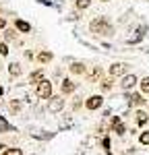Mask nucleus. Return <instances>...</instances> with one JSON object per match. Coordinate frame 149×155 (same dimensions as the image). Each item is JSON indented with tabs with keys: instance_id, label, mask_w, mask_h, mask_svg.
I'll list each match as a JSON object with an SVG mask.
<instances>
[{
	"instance_id": "17",
	"label": "nucleus",
	"mask_w": 149,
	"mask_h": 155,
	"mask_svg": "<svg viewBox=\"0 0 149 155\" xmlns=\"http://www.w3.org/2000/svg\"><path fill=\"white\" fill-rule=\"evenodd\" d=\"M98 85H99V89H101V91H112V87H114V79H112V77H108V79H101Z\"/></svg>"
},
{
	"instance_id": "25",
	"label": "nucleus",
	"mask_w": 149,
	"mask_h": 155,
	"mask_svg": "<svg viewBox=\"0 0 149 155\" xmlns=\"http://www.w3.org/2000/svg\"><path fill=\"white\" fill-rule=\"evenodd\" d=\"M85 106V101L81 99V97H74V101H73V110L77 112V110H81V107Z\"/></svg>"
},
{
	"instance_id": "20",
	"label": "nucleus",
	"mask_w": 149,
	"mask_h": 155,
	"mask_svg": "<svg viewBox=\"0 0 149 155\" xmlns=\"http://www.w3.org/2000/svg\"><path fill=\"white\" fill-rule=\"evenodd\" d=\"M74 6H77V11H85L91 6V0H74Z\"/></svg>"
},
{
	"instance_id": "18",
	"label": "nucleus",
	"mask_w": 149,
	"mask_h": 155,
	"mask_svg": "<svg viewBox=\"0 0 149 155\" xmlns=\"http://www.w3.org/2000/svg\"><path fill=\"white\" fill-rule=\"evenodd\" d=\"M139 89H141V93H143V95H149V77L139 79Z\"/></svg>"
},
{
	"instance_id": "12",
	"label": "nucleus",
	"mask_w": 149,
	"mask_h": 155,
	"mask_svg": "<svg viewBox=\"0 0 149 155\" xmlns=\"http://www.w3.org/2000/svg\"><path fill=\"white\" fill-rule=\"evenodd\" d=\"M68 72H71V74H85V72H87L85 62H79V60L71 62V66H68Z\"/></svg>"
},
{
	"instance_id": "10",
	"label": "nucleus",
	"mask_w": 149,
	"mask_h": 155,
	"mask_svg": "<svg viewBox=\"0 0 149 155\" xmlns=\"http://www.w3.org/2000/svg\"><path fill=\"white\" fill-rule=\"evenodd\" d=\"M77 91V83H74L73 79H62L60 83V95H71Z\"/></svg>"
},
{
	"instance_id": "34",
	"label": "nucleus",
	"mask_w": 149,
	"mask_h": 155,
	"mask_svg": "<svg viewBox=\"0 0 149 155\" xmlns=\"http://www.w3.org/2000/svg\"><path fill=\"white\" fill-rule=\"evenodd\" d=\"M147 112H149V101H147Z\"/></svg>"
},
{
	"instance_id": "27",
	"label": "nucleus",
	"mask_w": 149,
	"mask_h": 155,
	"mask_svg": "<svg viewBox=\"0 0 149 155\" xmlns=\"http://www.w3.org/2000/svg\"><path fill=\"white\" fill-rule=\"evenodd\" d=\"M6 130H11V124L2 122V124H0V132H6Z\"/></svg>"
},
{
	"instance_id": "26",
	"label": "nucleus",
	"mask_w": 149,
	"mask_h": 155,
	"mask_svg": "<svg viewBox=\"0 0 149 155\" xmlns=\"http://www.w3.org/2000/svg\"><path fill=\"white\" fill-rule=\"evenodd\" d=\"M0 56H8V46L6 44H0Z\"/></svg>"
},
{
	"instance_id": "35",
	"label": "nucleus",
	"mask_w": 149,
	"mask_h": 155,
	"mask_svg": "<svg viewBox=\"0 0 149 155\" xmlns=\"http://www.w3.org/2000/svg\"><path fill=\"white\" fill-rule=\"evenodd\" d=\"M0 37H2V33H0Z\"/></svg>"
},
{
	"instance_id": "13",
	"label": "nucleus",
	"mask_w": 149,
	"mask_h": 155,
	"mask_svg": "<svg viewBox=\"0 0 149 155\" xmlns=\"http://www.w3.org/2000/svg\"><path fill=\"white\" fill-rule=\"evenodd\" d=\"M44 79H46V71L44 68H37V71H33L29 74V83H33V85H37L39 81H44Z\"/></svg>"
},
{
	"instance_id": "4",
	"label": "nucleus",
	"mask_w": 149,
	"mask_h": 155,
	"mask_svg": "<svg viewBox=\"0 0 149 155\" xmlns=\"http://www.w3.org/2000/svg\"><path fill=\"white\" fill-rule=\"evenodd\" d=\"M120 89L122 91H133L137 85H139V77L137 74H133V72H126L124 77H120Z\"/></svg>"
},
{
	"instance_id": "32",
	"label": "nucleus",
	"mask_w": 149,
	"mask_h": 155,
	"mask_svg": "<svg viewBox=\"0 0 149 155\" xmlns=\"http://www.w3.org/2000/svg\"><path fill=\"white\" fill-rule=\"evenodd\" d=\"M2 93H4V89H2V87H0V97H2Z\"/></svg>"
},
{
	"instance_id": "9",
	"label": "nucleus",
	"mask_w": 149,
	"mask_h": 155,
	"mask_svg": "<svg viewBox=\"0 0 149 155\" xmlns=\"http://www.w3.org/2000/svg\"><path fill=\"white\" fill-rule=\"evenodd\" d=\"M85 77L89 83H99L104 79V71H101V66H91V71L85 72Z\"/></svg>"
},
{
	"instance_id": "33",
	"label": "nucleus",
	"mask_w": 149,
	"mask_h": 155,
	"mask_svg": "<svg viewBox=\"0 0 149 155\" xmlns=\"http://www.w3.org/2000/svg\"><path fill=\"white\" fill-rule=\"evenodd\" d=\"M99 2H110V0H99Z\"/></svg>"
},
{
	"instance_id": "30",
	"label": "nucleus",
	"mask_w": 149,
	"mask_h": 155,
	"mask_svg": "<svg viewBox=\"0 0 149 155\" xmlns=\"http://www.w3.org/2000/svg\"><path fill=\"white\" fill-rule=\"evenodd\" d=\"M4 27H6V19H4V17H0V29H4Z\"/></svg>"
},
{
	"instance_id": "14",
	"label": "nucleus",
	"mask_w": 149,
	"mask_h": 155,
	"mask_svg": "<svg viewBox=\"0 0 149 155\" xmlns=\"http://www.w3.org/2000/svg\"><path fill=\"white\" fill-rule=\"evenodd\" d=\"M15 29L21 31V33H29L31 31V25L27 23V21H23V19H15Z\"/></svg>"
},
{
	"instance_id": "7",
	"label": "nucleus",
	"mask_w": 149,
	"mask_h": 155,
	"mask_svg": "<svg viewBox=\"0 0 149 155\" xmlns=\"http://www.w3.org/2000/svg\"><path fill=\"white\" fill-rule=\"evenodd\" d=\"M101 106H104V95H101V93L89 95V97L85 99V107L89 110V112H95V110H99Z\"/></svg>"
},
{
	"instance_id": "29",
	"label": "nucleus",
	"mask_w": 149,
	"mask_h": 155,
	"mask_svg": "<svg viewBox=\"0 0 149 155\" xmlns=\"http://www.w3.org/2000/svg\"><path fill=\"white\" fill-rule=\"evenodd\" d=\"M39 4H46V6H52V0H37Z\"/></svg>"
},
{
	"instance_id": "21",
	"label": "nucleus",
	"mask_w": 149,
	"mask_h": 155,
	"mask_svg": "<svg viewBox=\"0 0 149 155\" xmlns=\"http://www.w3.org/2000/svg\"><path fill=\"white\" fill-rule=\"evenodd\" d=\"M4 39L6 41H15L17 39V29H6L4 31Z\"/></svg>"
},
{
	"instance_id": "22",
	"label": "nucleus",
	"mask_w": 149,
	"mask_h": 155,
	"mask_svg": "<svg viewBox=\"0 0 149 155\" xmlns=\"http://www.w3.org/2000/svg\"><path fill=\"white\" fill-rule=\"evenodd\" d=\"M139 145H145V147L149 145V130H143L139 134Z\"/></svg>"
},
{
	"instance_id": "1",
	"label": "nucleus",
	"mask_w": 149,
	"mask_h": 155,
	"mask_svg": "<svg viewBox=\"0 0 149 155\" xmlns=\"http://www.w3.org/2000/svg\"><path fill=\"white\" fill-rule=\"evenodd\" d=\"M89 31L93 33V35H99V37H112L116 33V27L112 25V21L108 17H95V19H91V23H89Z\"/></svg>"
},
{
	"instance_id": "16",
	"label": "nucleus",
	"mask_w": 149,
	"mask_h": 155,
	"mask_svg": "<svg viewBox=\"0 0 149 155\" xmlns=\"http://www.w3.org/2000/svg\"><path fill=\"white\" fill-rule=\"evenodd\" d=\"M21 72H23V68H21L19 62H11L8 64V74L11 77H21Z\"/></svg>"
},
{
	"instance_id": "5",
	"label": "nucleus",
	"mask_w": 149,
	"mask_h": 155,
	"mask_svg": "<svg viewBox=\"0 0 149 155\" xmlns=\"http://www.w3.org/2000/svg\"><path fill=\"white\" fill-rule=\"evenodd\" d=\"M62 110H64V95H52L48 99V112L58 114Z\"/></svg>"
},
{
	"instance_id": "15",
	"label": "nucleus",
	"mask_w": 149,
	"mask_h": 155,
	"mask_svg": "<svg viewBox=\"0 0 149 155\" xmlns=\"http://www.w3.org/2000/svg\"><path fill=\"white\" fill-rule=\"evenodd\" d=\"M52 60H54V54H52L50 50H44V52L37 54V62H39V64H48Z\"/></svg>"
},
{
	"instance_id": "23",
	"label": "nucleus",
	"mask_w": 149,
	"mask_h": 155,
	"mask_svg": "<svg viewBox=\"0 0 149 155\" xmlns=\"http://www.w3.org/2000/svg\"><path fill=\"white\" fill-rule=\"evenodd\" d=\"M2 155H23V151H21L19 147H12V149H4Z\"/></svg>"
},
{
	"instance_id": "31",
	"label": "nucleus",
	"mask_w": 149,
	"mask_h": 155,
	"mask_svg": "<svg viewBox=\"0 0 149 155\" xmlns=\"http://www.w3.org/2000/svg\"><path fill=\"white\" fill-rule=\"evenodd\" d=\"M4 149H6V147H4V145L0 143V153H2V151H4Z\"/></svg>"
},
{
	"instance_id": "11",
	"label": "nucleus",
	"mask_w": 149,
	"mask_h": 155,
	"mask_svg": "<svg viewBox=\"0 0 149 155\" xmlns=\"http://www.w3.org/2000/svg\"><path fill=\"white\" fill-rule=\"evenodd\" d=\"M149 122V112H145L143 107H137L135 110V124L137 126H145Z\"/></svg>"
},
{
	"instance_id": "2",
	"label": "nucleus",
	"mask_w": 149,
	"mask_h": 155,
	"mask_svg": "<svg viewBox=\"0 0 149 155\" xmlns=\"http://www.w3.org/2000/svg\"><path fill=\"white\" fill-rule=\"evenodd\" d=\"M124 99H126V104H128V107H143L145 104H147V99H145V95L141 93V91H124Z\"/></svg>"
},
{
	"instance_id": "6",
	"label": "nucleus",
	"mask_w": 149,
	"mask_h": 155,
	"mask_svg": "<svg viewBox=\"0 0 149 155\" xmlns=\"http://www.w3.org/2000/svg\"><path fill=\"white\" fill-rule=\"evenodd\" d=\"M128 72V64L126 62H114L110 68H108V74L112 79H118V77H124Z\"/></svg>"
},
{
	"instance_id": "24",
	"label": "nucleus",
	"mask_w": 149,
	"mask_h": 155,
	"mask_svg": "<svg viewBox=\"0 0 149 155\" xmlns=\"http://www.w3.org/2000/svg\"><path fill=\"white\" fill-rule=\"evenodd\" d=\"M101 145H104V151L108 155H112V151H110V137H104L101 139Z\"/></svg>"
},
{
	"instance_id": "28",
	"label": "nucleus",
	"mask_w": 149,
	"mask_h": 155,
	"mask_svg": "<svg viewBox=\"0 0 149 155\" xmlns=\"http://www.w3.org/2000/svg\"><path fill=\"white\" fill-rule=\"evenodd\" d=\"M25 58H27V60H33V52H29V50H27V52H25Z\"/></svg>"
},
{
	"instance_id": "3",
	"label": "nucleus",
	"mask_w": 149,
	"mask_h": 155,
	"mask_svg": "<svg viewBox=\"0 0 149 155\" xmlns=\"http://www.w3.org/2000/svg\"><path fill=\"white\" fill-rule=\"evenodd\" d=\"M52 91H54V89H52V81H48V79H44V81H39V83L35 85V95L39 97V99H50V97L54 95Z\"/></svg>"
},
{
	"instance_id": "8",
	"label": "nucleus",
	"mask_w": 149,
	"mask_h": 155,
	"mask_svg": "<svg viewBox=\"0 0 149 155\" xmlns=\"http://www.w3.org/2000/svg\"><path fill=\"white\" fill-rule=\"evenodd\" d=\"M110 130L116 132L118 137H122L124 132H126V126H124V122H122V118H120V116H112V120H110Z\"/></svg>"
},
{
	"instance_id": "19",
	"label": "nucleus",
	"mask_w": 149,
	"mask_h": 155,
	"mask_svg": "<svg viewBox=\"0 0 149 155\" xmlns=\"http://www.w3.org/2000/svg\"><path fill=\"white\" fill-rule=\"evenodd\" d=\"M21 99H12L11 104H8V110H11V114H15V116H17V114H19V112H21Z\"/></svg>"
}]
</instances>
